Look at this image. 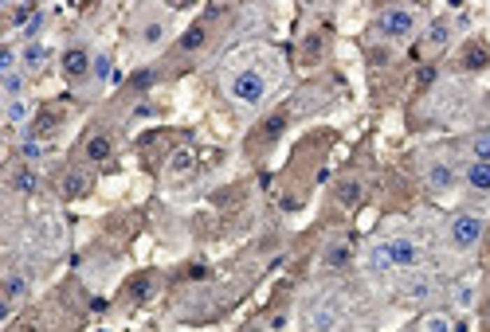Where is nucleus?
<instances>
[{"label": "nucleus", "mask_w": 490, "mask_h": 332, "mask_svg": "<svg viewBox=\"0 0 490 332\" xmlns=\"http://www.w3.org/2000/svg\"><path fill=\"white\" fill-rule=\"evenodd\" d=\"M369 262H373V270H389V266H392V254H389V246H377Z\"/></svg>", "instance_id": "obj_22"}, {"label": "nucleus", "mask_w": 490, "mask_h": 332, "mask_svg": "<svg viewBox=\"0 0 490 332\" xmlns=\"http://www.w3.org/2000/svg\"><path fill=\"white\" fill-rule=\"evenodd\" d=\"M59 126V114H51V110H43L36 121H31V133H51V129Z\"/></svg>", "instance_id": "obj_16"}, {"label": "nucleus", "mask_w": 490, "mask_h": 332, "mask_svg": "<svg viewBox=\"0 0 490 332\" xmlns=\"http://www.w3.org/2000/svg\"><path fill=\"white\" fill-rule=\"evenodd\" d=\"M48 55H51V51L43 47V43H28V47H24V67H28V70H43Z\"/></svg>", "instance_id": "obj_9"}, {"label": "nucleus", "mask_w": 490, "mask_h": 332, "mask_svg": "<svg viewBox=\"0 0 490 332\" xmlns=\"http://www.w3.org/2000/svg\"><path fill=\"white\" fill-rule=\"evenodd\" d=\"M487 63H490L487 47H470V55H467V70H482Z\"/></svg>", "instance_id": "obj_21"}, {"label": "nucleus", "mask_w": 490, "mask_h": 332, "mask_svg": "<svg viewBox=\"0 0 490 332\" xmlns=\"http://www.w3.org/2000/svg\"><path fill=\"white\" fill-rule=\"evenodd\" d=\"M326 262H330V266H345V262H350V250H345V246H333V250L326 254Z\"/></svg>", "instance_id": "obj_28"}, {"label": "nucleus", "mask_w": 490, "mask_h": 332, "mask_svg": "<svg viewBox=\"0 0 490 332\" xmlns=\"http://www.w3.org/2000/svg\"><path fill=\"white\" fill-rule=\"evenodd\" d=\"M201 43H204V28H201V24H192V28L180 36V51H196Z\"/></svg>", "instance_id": "obj_15"}, {"label": "nucleus", "mask_w": 490, "mask_h": 332, "mask_svg": "<svg viewBox=\"0 0 490 332\" xmlns=\"http://www.w3.org/2000/svg\"><path fill=\"white\" fill-rule=\"evenodd\" d=\"M189 278H196V282H204V278H208V270H204V266H192V270H189Z\"/></svg>", "instance_id": "obj_34"}, {"label": "nucleus", "mask_w": 490, "mask_h": 332, "mask_svg": "<svg viewBox=\"0 0 490 332\" xmlns=\"http://www.w3.org/2000/svg\"><path fill=\"white\" fill-rule=\"evenodd\" d=\"M185 168H192V153H189V149H180V153L173 156V172H185Z\"/></svg>", "instance_id": "obj_27"}, {"label": "nucleus", "mask_w": 490, "mask_h": 332, "mask_svg": "<svg viewBox=\"0 0 490 332\" xmlns=\"http://www.w3.org/2000/svg\"><path fill=\"white\" fill-rule=\"evenodd\" d=\"M377 24H380V31H384L389 39H404L412 28H416V16H412L408 8H384Z\"/></svg>", "instance_id": "obj_1"}, {"label": "nucleus", "mask_w": 490, "mask_h": 332, "mask_svg": "<svg viewBox=\"0 0 490 332\" xmlns=\"http://www.w3.org/2000/svg\"><path fill=\"white\" fill-rule=\"evenodd\" d=\"M487 332H490V305H487Z\"/></svg>", "instance_id": "obj_36"}, {"label": "nucleus", "mask_w": 490, "mask_h": 332, "mask_svg": "<svg viewBox=\"0 0 490 332\" xmlns=\"http://www.w3.org/2000/svg\"><path fill=\"white\" fill-rule=\"evenodd\" d=\"M63 70H67L71 78H82L90 70V55L82 47H71V51H63Z\"/></svg>", "instance_id": "obj_4"}, {"label": "nucleus", "mask_w": 490, "mask_h": 332, "mask_svg": "<svg viewBox=\"0 0 490 332\" xmlns=\"http://www.w3.org/2000/svg\"><path fill=\"white\" fill-rule=\"evenodd\" d=\"M389 254H392V262H396V266H412V262H416V246H412L408 239H392Z\"/></svg>", "instance_id": "obj_6"}, {"label": "nucleus", "mask_w": 490, "mask_h": 332, "mask_svg": "<svg viewBox=\"0 0 490 332\" xmlns=\"http://www.w3.org/2000/svg\"><path fill=\"white\" fill-rule=\"evenodd\" d=\"M150 82H153V70H138V75H134V86L138 90H145Z\"/></svg>", "instance_id": "obj_29"}, {"label": "nucleus", "mask_w": 490, "mask_h": 332, "mask_svg": "<svg viewBox=\"0 0 490 332\" xmlns=\"http://www.w3.org/2000/svg\"><path fill=\"white\" fill-rule=\"evenodd\" d=\"M150 293H153V282H150V278H141V282L130 285V297H134V301H145Z\"/></svg>", "instance_id": "obj_24"}, {"label": "nucleus", "mask_w": 490, "mask_h": 332, "mask_svg": "<svg viewBox=\"0 0 490 332\" xmlns=\"http://www.w3.org/2000/svg\"><path fill=\"white\" fill-rule=\"evenodd\" d=\"M20 90H24V75H16V70H12V75H4V94H8L12 102L20 98Z\"/></svg>", "instance_id": "obj_20"}, {"label": "nucleus", "mask_w": 490, "mask_h": 332, "mask_svg": "<svg viewBox=\"0 0 490 332\" xmlns=\"http://www.w3.org/2000/svg\"><path fill=\"white\" fill-rule=\"evenodd\" d=\"M161 36H165V28H161V24H150V28H145V39H150V43H157Z\"/></svg>", "instance_id": "obj_33"}, {"label": "nucleus", "mask_w": 490, "mask_h": 332, "mask_svg": "<svg viewBox=\"0 0 490 332\" xmlns=\"http://www.w3.org/2000/svg\"><path fill=\"white\" fill-rule=\"evenodd\" d=\"M12 63H16V55H12V51H0V70H4V75H12Z\"/></svg>", "instance_id": "obj_30"}, {"label": "nucleus", "mask_w": 490, "mask_h": 332, "mask_svg": "<svg viewBox=\"0 0 490 332\" xmlns=\"http://www.w3.org/2000/svg\"><path fill=\"white\" fill-rule=\"evenodd\" d=\"M94 75H99V78H110V59H106V55L94 63Z\"/></svg>", "instance_id": "obj_31"}, {"label": "nucleus", "mask_w": 490, "mask_h": 332, "mask_svg": "<svg viewBox=\"0 0 490 332\" xmlns=\"http://www.w3.org/2000/svg\"><path fill=\"white\" fill-rule=\"evenodd\" d=\"M447 36H451L447 20H431V28H428V43H435V47H443V43H447Z\"/></svg>", "instance_id": "obj_14"}, {"label": "nucleus", "mask_w": 490, "mask_h": 332, "mask_svg": "<svg viewBox=\"0 0 490 332\" xmlns=\"http://www.w3.org/2000/svg\"><path fill=\"white\" fill-rule=\"evenodd\" d=\"M424 329H428V332H451V321H447V317H428Z\"/></svg>", "instance_id": "obj_26"}, {"label": "nucleus", "mask_w": 490, "mask_h": 332, "mask_svg": "<svg viewBox=\"0 0 490 332\" xmlns=\"http://www.w3.org/2000/svg\"><path fill=\"white\" fill-rule=\"evenodd\" d=\"M114 153V145H110V137L106 133H94V137H87V156L99 165V160H106V156Z\"/></svg>", "instance_id": "obj_5"}, {"label": "nucleus", "mask_w": 490, "mask_h": 332, "mask_svg": "<svg viewBox=\"0 0 490 332\" xmlns=\"http://www.w3.org/2000/svg\"><path fill=\"white\" fill-rule=\"evenodd\" d=\"M231 94L240 98V102H259V98L267 94V82H263L259 70H243V75H236V82H231Z\"/></svg>", "instance_id": "obj_3"}, {"label": "nucleus", "mask_w": 490, "mask_h": 332, "mask_svg": "<svg viewBox=\"0 0 490 332\" xmlns=\"http://www.w3.org/2000/svg\"><path fill=\"white\" fill-rule=\"evenodd\" d=\"M338 199H341V204H357V199H361V184H357V180L338 184Z\"/></svg>", "instance_id": "obj_18"}, {"label": "nucleus", "mask_w": 490, "mask_h": 332, "mask_svg": "<svg viewBox=\"0 0 490 332\" xmlns=\"http://www.w3.org/2000/svg\"><path fill=\"white\" fill-rule=\"evenodd\" d=\"M87 172H67V180H63V195H71V199H75V195H82L87 192Z\"/></svg>", "instance_id": "obj_11"}, {"label": "nucleus", "mask_w": 490, "mask_h": 332, "mask_svg": "<svg viewBox=\"0 0 490 332\" xmlns=\"http://www.w3.org/2000/svg\"><path fill=\"white\" fill-rule=\"evenodd\" d=\"M12 188H16V192H24V195H31L36 188H40L36 168H16V172H12Z\"/></svg>", "instance_id": "obj_8"}, {"label": "nucleus", "mask_w": 490, "mask_h": 332, "mask_svg": "<svg viewBox=\"0 0 490 332\" xmlns=\"http://www.w3.org/2000/svg\"><path fill=\"white\" fill-rule=\"evenodd\" d=\"M479 239H482V223L475 215H459V219L451 223V243L459 246V250H470Z\"/></svg>", "instance_id": "obj_2"}, {"label": "nucleus", "mask_w": 490, "mask_h": 332, "mask_svg": "<svg viewBox=\"0 0 490 332\" xmlns=\"http://www.w3.org/2000/svg\"><path fill=\"white\" fill-rule=\"evenodd\" d=\"M20 153L28 156V160H36V156H40V145H36V141H24V145H20Z\"/></svg>", "instance_id": "obj_32"}, {"label": "nucleus", "mask_w": 490, "mask_h": 332, "mask_svg": "<svg viewBox=\"0 0 490 332\" xmlns=\"http://www.w3.org/2000/svg\"><path fill=\"white\" fill-rule=\"evenodd\" d=\"M282 129H287V114H271L267 121H263V137H279Z\"/></svg>", "instance_id": "obj_19"}, {"label": "nucleus", "mask_w": 490, "mask_h": 332, "mask_svg": "<svg viewBox=\"0 0 490 332\" xmlns=\"http://www.w3.org/2000/svg\"><path fill=\"white\" fill-rule=\"evenodd\" d=\"M24 289H28V282H24V278H16V273H12V278H8V301H16V297H24Z\"/></svg>", "instance_id": "obj_25"}, {"label": "nucleus", "mask_w": 490, "mask_h": 332, "mask_svg": "<svg viewBox=\"0 0 490 332\" xmlns=\"http://www.w3.org/2000/svg\"><path fill=\"white\" fill-rule=\"evenodd\" d=\"M467 180L475 192H490V165L487 160H475V165L467 168Z\"/></svg>", "instance_id": "obj_7"}, {"label": "nucleus", "mask_w": 490, "mask_h": 332, "mask_svg": "<svg viewBox=\"0 0 490 332\" xmlns=\"http://www.w3.org/2000/svg\"><path fill=\"white\" fill-rule=\"evenodd\" d=\"M8 121H12V126H20V121H28V106H24L20 98H16V102H8Z\"/></svg>", "instance_id": "obj_23"}, {"label": "nucleus", "mask_w": 490, "mask_h": 332, "mask_svg": "<svg viewBox=\"0 0 490 332\" xmlns=\"http://www.w3.org/2000/svg\"><path fill=\"white\" fill-rule=\"evenodd\" d=\"M333 324H338V309H318L314 312V329L318 332H330Z\"/></svg>", "instance_id": "obj_17"}, {"label": "nucleus", "mask_w": 490, "mask_h": 332, "mask_svg": "<svg viewBox=\"0 0 490 332\" xmlns=\"http://www.w3.org/2000/svg\"><path fill=\"white\" fill-rule=\"evenodd\" d=\"M431 78H435V70H431V67H420V82H424V86H428Z\"/></svg>", "instance_id": "obj_35"}, {"label": "nucleus", "mask_w": 490, "mask_h": 332, "mask_svg": "<svg viewBox=\"0 0 490 332\" xmlns=\"http://www.w3.org/2000/svg\"><path fill=\"white\" fill-rule=\"evenodd\" d=\"M428 184L435 188V192H443V188H451V184H455V172H451L447 165H435V168L428 172Z\"/></svg>", "instance_id": "obj_10"}, {"label": "nucleus", "mask_w": 490, "mask_h": 332, "mask_svg": "<svg viewBox=\"0 0 490 332\" xmlns=\"http://www.w3.org/2000/svg\"><path fill=\"white\" fill-rule=\"evenodd\" d=\"M470 149H475V160H487V165H490V129H482V133H475V141H470Z\"/></svg>", "instance_id": "obj_13"}, {"label": "nucleus", "mask_w": 490, "mask_h": 332, "mask_svg": "<svg viewBox=\"0 0 490 332\" xmlns=\"http://www.w3.org/2000/svg\"><path fill=\"white\" fill-rule=\"evenodd\" d=\"M404 293H408V301H428V297H431V282H428V278H412Z\"/></svg>", "instance_id": "obj_12"}]
</instances>
